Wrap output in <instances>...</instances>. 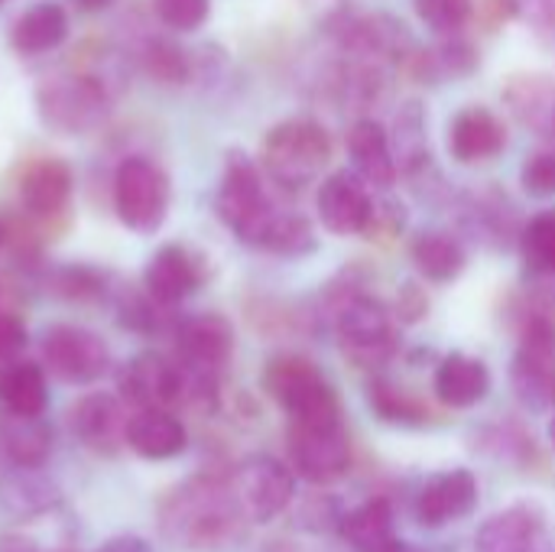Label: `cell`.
Segmentation results:
<instances>
[{"label": "cell", "instance_id": "6da1fadb", "mask_svg": "<svg viewBox=\"0 0 555 552\" xmlns=\"http://www.w3.org/2000/svg\"><path fill=\"white\" fill-rule=\"evenodd\" d=\"M247 517L241 514L228 475H198L179 485L159 508V530L182 550H221L241 540Z\"/></svg>", "mask_w": 555, "mask_h": 552}, {"label": "cell", "instance_id": "7a4b0ae2", "mask_svg": "<svg viewBox=\"0 0 555 552\" xmlns=\"http://www.w3.org/2000/svg\"><path fill=\"white\" fill-rule=\"evenodd\" d=\"M325 312L332 322V332L345 351V358L364 371L384 368L393 361L400 348L397 316L393 309L371 296L367 286L354 273H341L328 293H325Z\"/></svg>", "mask_w": 555, "mask_h": 552}, {"label": "cell", "instance_id": "3957f363", "mask_svg": "<svg viewBox=\"0 0 555 552\" xmlns=\"http://www.w3.org/2000/svg\"><path fill=\"white\" fill-rule=\"evenodd\" d=\"M263 390L289 423H341V400L335 387L302 355H276L267 361Z\"/></svg>", "mask_w": 555, "mask_h": 552}, {"label": "cell", "instance_id": "277c9868", "mask_svg": "<svg viewBox=\"0 0 555 552\" xmlns=\"http://www.w3.org/2000/svg\"><path fill=\"white\" fill-rule=\"evenodd\" d=\"M267 176L283 189L312 185L332 163V137L319 120L293 117L276 124L260 150Z\"/></svg>", "mask_w": 555, "mask_h": 552}, {"label": "cell", "instance_id": "5b68a950", "mask_svg": "<svg viewBox=\"0 0 555 552\" xmlns=\"http://www.w3.org/2000/svg\"><path fill=\"white\" fill-rule=\"evenodd\" d=\"M215 211L237 234V241L250 244V247H257L260 231L267 228L270 215L276 211V205L267 195L257 163L244 150H231L224 159L221 185L215 195Z\"/></svg>", "mask_w": 555, "mask_h": 552}, {"label": "cell", "instance_id": "8992f818", "mask_svg": "<svg viewBox=\"0 0 555 552\" xmlns=\"http://www.w3.org/2000/svg\"><path fill=\"white\" fill-rule=\"evenodd\" d=\"M114 211L137 234H156L169 215V176L146 156H130L114 172Z\"/></svg>", "mask_w": 555, "mask_h": 552}, {"label": "cell", "instance_id": "52a82bcc", "mask_svg": "<svg viewBox=\"0 0 555 552\" xmlns=\"http://www.w3.org/2000/svg\"><path fill=\"white\" fill-rule=\"evenodd\" d=\"M332 36L338 42V49L345 55L354 59H367V62H380V65H406L410 55L416 52V39L406 29V23H400L390 13H338L328 20Z\"/></svg>", "mask_w": 555, "mask_h": 552}, {"label": "cell", "instance_id": "ba28073f", "mask_svg": "<svg viewBox=\"0 0 555 552\" xmlns=\"http://www.w3.org/2000/svg\"><path fill=\"white\" fill-rule=\"evenodd\" d=\"M286 455L296 478L309 485H335L351 468V436L341 423H289Z\"/></svg>", "mask_w": 555, "mask_h": 552}, {"label": "cell", "instance_id": "9c48e42d", "mask_svg": "<svg viewBox=\"0 0 555 552\" xmlns=\"http://www.w3.org/2000/svg\"><path fill=\"white\" fill-rule=\"evenodd\" d=\"M228 485L247 524H270L276 521L296 498V472L270 455L244 459L231 475Z\"/></svg>", "mask_w": 555, "mask_h": 552}, {"label": "cell", "instance_id": "30bf717a", "mask_svg": "<svg viewBox=\"0 0 555 552\" xmlns=\"http://www.w3.org/2000/svg\"><path fill=\"white\" fill-rule=\"evenodd\" d=\"M39 358L42 368L62 381V384H94L107 374L111 368V351L101 335L81 329V325H52L42 332L39 342Z\"/></svg>", "mask_w": 555, "mask_h": 552}, {"label": "cell", "instance_id": "8fae6325", "mask_svg": "<svg viewBox=\"0 0 555 552\" xmlns=\"http://www.w3.org/2000/svg\"><path fill=\"white\" fill-rule=\"evenodd\" d=\"M234 351V329L218 312H198L189 319H179L176 325V361L192 374L205 381H218L224 364Z\"/></svg>", "mask_w": 555, "mask_h": 552}, {"label": "cell", "instance_id": "7c38bea8", "mask_svg": "<svg viewBox=\"0 0 555 552\" xmlns=\"http://www.w3.org/2000/svg\"><path fill=\"white\" fill-rule=\"evenodd\" d=\"M120 397L137 410L146 407L169 410L176 403H185L189 397L185 368L159 351H143L120 371Z\"/></svg>", "mask_w": 555, "mask_h": 552}, {"label": "cell", "instance_id": "4fadbf2b", "mask_svg": "<svg viewBox=\"0 0 555 552\" xmlns=\"http://www.w3.org/2000/svg\"><path fill=\"white\" fill-rule=\"evenodd\" d=\"M475 552H555L550 517L533 501H517L478 527Z\"/></svg>", "mask_w": 555, "mask_h": 552}, {"label": "cell", "instance_id": "5bb4252c", "mask_svg": "<svg viewBox=\"0 0 555 552\" xmlns=\"http://www.w3.org/2000/svg\"><path fill=\"white\" fill-rule=\"evenodd\" d=\"M478 478L468 468H449V472H436L429 475L416 498H413V514L420 521V527L426 530H439L449 524L465 521L475 508H478Z\"/></svg>", "mask_w": 555, "mask_h": 552}, {"label": "cell", "instance_id": "9a60e30c", "mask_svg": "<svg viewBox=\"0 0 555 552\" xmlns=\"http://www.w3.org/2000/svg\"><path fill=\"white\" fill-rule=\"evenodd\" d=\"M39 114L62 133H85L104 117V91L88 78H52L36 94Z\"/></svg>", "mask_w": 555, "mask_h": 552}, {"label": "cell", "instance_id": "2e32d148", "mask_svg": "<svg viewBox=\"0 0 555 552\" xmlns=\"http://www.w3.org/2000/svg\"><path fill=\"white\" fill-rule=\"evenodd\" d=\"M315 211L322 228L338 238L367 234L374 215V195L367 192V182L358 172H332L319 185Z\"/></svg>", "mask_w": 555, "mask_h": 552}, {"label": "cell", "instance_id": "e0dca14e", "mask_svg": "<svg viewBox=\"0 0 555 552\" xmlns=\"http://www.w3.org/2000/svg\"><path fill=\"white\" fill-rule=\"evenodd\" d=\"M127 420L124 400L114 394H88L68 410L72 436L98 455H114L127 446Z\"/></svg>", "mask_w": 555, "mask_h": 552}, {"label": "cell", "instance_id": "ac0fdd59", "mask_svg": "<svg viewBox=\"0 0 555 552\" xmlns=\"http://www.w3.org/2000/svg\"><path fill=\"white\" fill-rule=\"evenodd\" d=\"M507 150V127L504 120L481 104L462 107L449 124V153L462 166H478Z\"/></svg>", "mask_w": 555, "mask_h": 552}, {"label": "cell", "instance_id": "d6986e66", "mask_svg": "<svg viewBox=\"0 0 555 552\" xmlns=\"http://www.w3.org/2000/svg\"><path fill=\"white\" fill-rule=\"evenodd\" d=\"M202 280H205L202 260L182 244L159 247L143 270L146 296L156 299L159 306H169V309H176L182 299H189L202 286Z\"/></svg>", "mask_w": 555, "mask_h": 552}, {"label": "cell", "instance_id": "ffe728a7", "mask_svg": "<svg viewBox=\"0 0 555 552\" xmlns=\"http://www.w3.org/2000/svg\"><path fill=\"white\" fill-rule=\"evenodd\" d=\"M348 156L354 163V172L374 185V189H390L400 176L397 169V156H393V143H390V130L384 124H377L374 117H358L348 127Z\"/></svg>", "mask_w": 555, "mask_h": 552}, {"label": "cell", "instance_id": "44dd1931", "mask_svg": "<svg viewBox=\"0 0 555 552\" xmlns=\"http://www.w3.org/2000/svg\"><path fill=\"white\" fill-rule=\"evenodd\" d=\"M504 104L511 114L537 137L555 143V78L540 72H524L507 78Z\"/></svg>", "mask_w": 555, "mask_h": 552}, {"label": "cell", "instance_id": "7402d4cb", "mask_svg": "<svg viewBox=\"0 0 555 552\" xmlns=\"http://www.w3.org/2000/svg\"><path fill=\"white\" fill-rule=\"evenodd\" d=\"M433 390H436V400L442 407L468 410V407H478L491 394V371H488L485 361L455 351V355H446L436 364Z\"/></svg>", "mask_w": 555, "mask_h": 552}, {"label": "cell", "instance_id": "603a6c76", "mask_svg": "<svg viewBox=\"0 0 555 552\" xmlns=\"http://www.w3.org/2000/svg\"><path fill=\"white\" fill-rule=\"evenodd\" d=\"M189 446V433L182 426L179 416H172L169 410H137L127 420V449H133L137 455L150 459V462H166L182 455Z\"/></svg>", "mask_w": 555, "mask_h": 552}, {"label": "cell", "instance_id": "cb8c5ba5", "mask_svg": "<svg viewBox=\"0 0 555 552\" xmlns=\"http://www.w3.org/2000/svg\"><path fill=\"white\" fill-rule=\"evenodd\" d=\"M338 534L345 537V543L354 552H390L400 537H397V511L390 504V498L377 495L367 498L358 508H348L341 517Z\"/></svg>", "mask_w": 555, "mask_h": 552}, {"label": "cell", "instance_id": "d4e9b609", "mask_svg": "<svg viewBox=\"0 0 555 552\" xmlns=\"http://www.w3.org/2000/svg\"><path fill=\"white\" fill-rule=\"evenodd\" d=\"M52 452V429L42 416L3 413L0 420V455L10 468H42Z\"/></svg>", "mask_w": 555, "mask_h": 552}, {"label": "cell", "instance_id": "484cf974", "mask_svg": "<svg viewBox=\"0 0 555 552\" xmlns=\"http://www.w3.org/2000/svg\"><path fill=\"white\" fill-rule=\"evenodd\" d=\"M0 403L7 413L20 416H42L49 403L46 368L26 358H0Z\"/></svg>", "mask_w": 555, "mask_h": 552}, {"label": "cell", "instance_id": "4316f807", "mask_svg": "<svg viewBox=\"0 0 555 552\" xmlns=\"http://www.w3.org/2000/svg\"><path fill=\"white\" fill-rule=\"evenodd\" d=\"M72 198V169L62 159H39L20 179V202L29 215H59Z\"/></svg>", "mask_w": 555, "mask_h": 552}, {"label": "cell", "instance_id": "83f0119b", "mask_svg": "<svg viewBox=\"0 0 555 552\" xmlns=\"http://www.w3.org/2000/svg\"><path fill=\"white\" fill-rule=\"evenodd\" d=\"M68 36V16L59 3H36L23 10L10 26V46L20 55H42L62 46Z\"/></svg>", "mask_w": 555, "mask_h": 552}, {"label": "cell", "instance_id": "f1b7e54d", "mask_svg": "<svg viewBox=\"0 0 555 552\" xmlns=\"http://www.w3.org/2000/svg\"><path fill=\"white\" fill-rule=\"evenodd\" d=\"M410 257L420 270L423 280L429 283H452L462 277L468 254L462 247V241L449 231H423L413 238L410 244Z\"/></svg>", "mask_w": 555, "mask_h": 552}, {"label": "cell", "instance_id": "f546056e", "mask_svg": "<svg viewBox=\"0 0 555 552\" xmlns=\"http://www.w3.org/2000/svg\"><path fill=\"white\" fill-rule=\"evenodd\" d=\"M462 224L475 234V241L504 244L507 238H520L514 228V205L501 192H472L462 202Z\"/></svg>", "mask_w": 555, "mask_h": 552}, {"label": "cell", "instance_id": "4dcf8cb0", "mask_svg": "<svg viewBox=\"0 0 555 552\" xmlns=\"http://www.w3.org/2000/svg\"><path fill=\"white\" fill-rule=\"evenodd\" d=\"M257 251H267L276 257H306L315 251V231H312L309 218L276 208L257 238Z\"/></svg>", "mask_w": 555, "mask_h": 552}, {"label": "cell", "instance_id": "1f68e13d", "mask_svg": "<svg viewBox=\"0 0 555 552\" xmlns=\"http://www.w3.org/2000/svg\"><path fill=\"white\" fill-rule=\"evenodd\" d=\"M367 403L384 423H393V426H426L429 423V407L387 377H374L367 384Z\"/></svg>", "mask_w": 555, "mask_h": 552}, {"label": "cell", "instance_id": "d6a6232c", "mask_svg": "<svg viewBox=\"0 0 555 552\" xmlns=\"http://www.w3.org/2000/svg\"><path fill=\"white\" fill-rule=\"evenodd\" d=\"M520 254L533 277L555 280V208L540 211L520 228Z\"/></svg>", "mask_w": 555, "mask_h": 552}, {"label": "cell", "instance_id": "836d02e7", "mask_svg": "<svg viewBox=\"0 0 555 552\" xmlns=\"http://www.w3.org/2000/svg\"><path fill=\"white\" fill-rule=\"evenodd\" d=\"M413 10L436 33H462L475 13V0H413Z\"/></svg>", "mask_w": 555, "mask_h": 552}, {"label": "cell", "instance_id": "e575fe53", "mask_svg": "<svg viewBox=\"0 0 555 552\" xmlns=\"http://www.w3.org/2000/svg\"><path fill=\"white\" fill-rule=\"evenodd\" d=\"M520 185L533 198H553L555 195V143H543L533 150L520 166Z\"/></svg>", "mask_w": 555, "mask_h": 552}, {"label": "cell", "instance_id": "d590c367", "mask_svg": "<svg viewBox=\"0 0 555 552\" xmlns=\"http://www.w3.org/2000/svg\"><path fill=\"white\" fill-rule=\"evenodd\" d=\"M153 10L163 26H169L176 33H192V29L205 26V20L211 13V0H153Z\"/></svg>", "mask_w": 555, "mask_h": 552}, {"label": "cell", "instance_id": "8d00e7d4", "mask_svg": "<svg viewBox=\"0 0 555 552\" xmlns=\"http://www.w3.org/2000/svg\"><path fill=\"white\" fill-rule=\"evenodd\" d=\"M55 293L68 299H91L104 293V277L88 270V267H65L55 273Z\"/></svg>", "mask_w": 555, "mask_h": 552}, {"label": "cell", "instance_id": "74e56055", "mask_svg": "<svg viewBox=\"0 0 555 552\" xmlns=\"http://www.w3.org/2000/svg\"><path fill=\"white\" fill-rule=\"evenodd\" d=\"M501 7L555 42V0H501Z\"/></svg>", "mask_w": 555, "mask_h": 552}, {"label": "cell", "instance_id": "f35d334b", "mask_svg": "<svg viewBox=\"0 0 555 552\" xmlns=\"http://www.w3.org/2000/svg\"><path fill=\"white\" fill-rule=\"evenodd\" d=\"M146 68L163 81H182L189 75V59L172 42H153L146 49Z\"/></svg>", "mask_w": 555, "mask_h": 552}, {"label": "cell", "instance_id": "ab89813d", "mask_svg": "<svg viewBox=\"0 0 555 552\" xmlns=\"http://www.w3.org/2000/svg\"><path fill=\"white\" fill-rule=\"evenodd\" d=\"M341 517H345V508H341V501L332 498V495H315V498H309L306 508H302V524H306L309 530H315V534H322V530H338V527H341Z\"/></svg>", "mask_w": 555, "mask_h": 552}, {"label": "cell", "instance_id": "60d3db41", "mask_svg": "<svg viewBox=\"0 0 555 552\" xmlns=\"http://www.w3.org/2000/svg\"><path fill=\"white\" fill-rule=\"evenodd\" d=\"M390 309H393L400 325H416L420 319H426L429 299H426V293L416 283H403V290H400V296H397V303Z\"/></svg>", "mask_w": 555, "mask_h": 552}, {"label": "cell", "instance_id": "b9f144b4", "mask_svg": "<svg viewBox=\"0 0 555 552\" xmlns=\"http://www.w3.org/2000/svg\"><path fill=\"white\" fill-rule=\"evenodd\" d=\"M26 348V329L16 316L0 309V358H16Z\"/></svg>", "mask_w": 555, "mask_h": 552}, {"label": "cell", "instance_id": "7bdbcfd3", "mask_svg": "<svg viewBox=\"0 0 555 552\" xmlns=\"http://www.w3.org/2000/svg\"><path fill=\"white\" fill-rule=\"evenodd\" d=\"M98 552H150V547L140 537H117V540L104 543Z\"/></svg>", "mask_w": 555, "mask_h": 552}, {"label": "cell", "instance_id": "ee69618b", "mask_svg": "<svg viewBox=\"0 0 555 552\" xmlns=\"http://www.w3.org/2000/svg\"><path fill=\"white\" fill-rule=\"evenodd\" d=\"M81 10H104V7H111L114 0H75Z\"/></svg>", "mask_w": 555, "mask_h": 552}, {"label": "cell", "instance_id": "f6af8a7d", "mask_svg": "<svg viewBox=\"0 0 555 552\" xmlns=\"http://www.w3.org/2000/svg\"><path fill=\"white\" fill-rule=\"evenodd\" d=\"M390 552H423L420 547H410V543H397Z\"/></svg>", "mask_w": 555, "mask_h": 552}, {"label": "cell", "instance_id": "bcb514c9", "mask_svg": "<svg viewBox=\"0 0 555 552\" xmlns=\"http://www.w3.org/2000/svg\"><path fill=\"white\" fill-rule=\"evenodd\" d=\"M550 442H553V449H555V416L550 420Z\"/></svg>", "mask_w": 555, "mask_h": 552}, {"label": "cell", "instance_id": "7dc6e473", "mask_svg": "<svg viewBox=\"0 0 555 552\" xmlns=\"http://www.w3.org/2000/svg\"><path fill=\"white\" fill-rule=\"evenodd\" d=\"M0 244H3V224H0Z\"/></svg>", "mask_w": 555, "mask_h": 552}, {"label": "cell", "instance_id": "c3c4849f", "mask_svg": "<svg viewBox=\"0 0 555 552\" xmlns=\"http://www.w3.org/2000/svg\"><path fill=\"white\" fill-rule=\"evenodd\" d=\"M553 400H555V384H553Z\"/></svg>", "mask_w": 555, "mask_h": 552}]
</instances>
